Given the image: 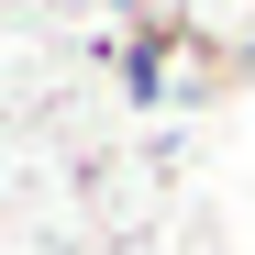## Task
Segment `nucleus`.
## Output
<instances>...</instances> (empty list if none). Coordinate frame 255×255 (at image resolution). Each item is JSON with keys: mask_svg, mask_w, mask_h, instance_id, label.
<instances>
[]
</instances>
